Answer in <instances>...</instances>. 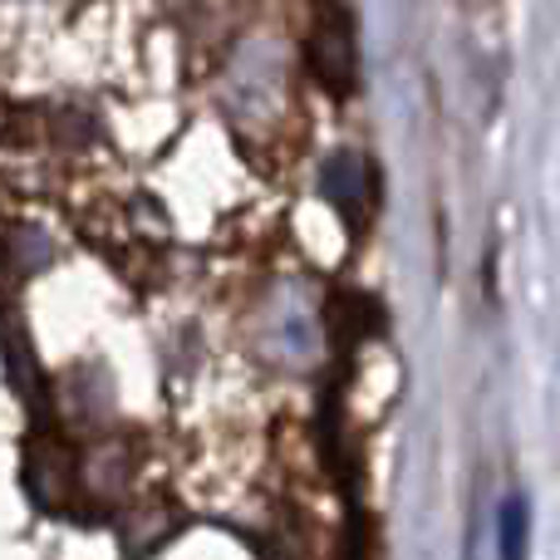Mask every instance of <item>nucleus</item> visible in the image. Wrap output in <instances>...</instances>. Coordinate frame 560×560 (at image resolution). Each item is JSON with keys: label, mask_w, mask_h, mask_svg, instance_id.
I'll list each match as a JSON object with an SVG mask.
<instances>
[{"label": "nucleus", "mask_w": 560, "mask_h": 560, "mask_svg": "<svg viewBox=\"0 0 560 560\" xmlns=\"http://www.w3.org/2000/svg\"><path fill=\"white\" fill-rule=\"evenodd\" d=\"M310 69L335 98H349L359 84V45H354V20L345 5H325L319 25L310 35Z\"/></svg>", "instance_id": "f257e3e1"}, {"label": "nucleus", "mask_w": 560, "mask_h": 560, "mask_svg": "<svg viewBox=\"0 0 560 560\" xmlns=\"http://www.w3.org/2000/svg\"><path fill=\"white\" fill-rule=\"evenodd\" d=\"M364 183H369V163H364L359 153H335V158L325 163V197L345 207V217L359 212Z\"/></svg>", "instance_id": "f03ea898"}]
</instances>
